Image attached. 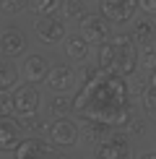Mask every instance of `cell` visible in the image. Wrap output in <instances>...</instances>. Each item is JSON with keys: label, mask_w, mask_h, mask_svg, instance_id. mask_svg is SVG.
<instances>
[{"label": "cell", "mask_w": 156, "mask_h": 159, "mask_svg": "<svg viewBox=\"0 0 156 159\" xmlns=\"http://www.w3.org/2000/svg\"><path fill=\"white\" fill-rule=\"evenodd\" d=\"M81 89L73 97V112L78 120H99L112 128H125L133 117V91L125 76L102 70L99 65H81Z\"/></svg>", "instance_id": "1"}, {"label": "cell", "mask_w": 156, "mask_h": 159, "mask_svg": "<svg viewBox=\"0 0 156 159\" xmlns=\"http://www.w3.org/2000/svg\"><path fill=\"white\" fill-rule=\"evenodd\" d=\"M138 42L133 34H115L104 44H99V55H96V65L102 70L117 76H130L138 68Z\"/></svg>", "instance_id": "2"}, {"label": "cell", "mask_w": 156, "mask_h": 159, "mask_svg": "<svg viewBox=\"0 0 156 159\" xmlns=\"http://www.w3.org/2000/svg\"><path fill=\"white\" fill-rule=\"evenodd\" d=\"M39 104H42V94H39L29 81L21 84V86H13V112H16L18 117L37 115Z\"/></svg>", "instance_id": "3"}, {"label": "cell", "mask_w": 156, "mask_h": 159, "mask_svg": "<svg viewBox=\"0 0 156 159\" xmlns=\"http://www.w3.org/2000/svg\"><path fill=\"white\" fill-rule=\"evenodd\" d=\"M81 123L73 120V117H68V115H63V117H57L55 123L50 125V141L55 143V146H73V143L78 141V136H81Z\"/></svg>", "instance_id": "4"}, {"label": "cell", "mask_w": 156, "mask_h": 159, "mask_svg": "<svg viewBox=\"0 0 156 159\" xmlns=\"http://www.w3.org/2000/svg\"><path fill=\"white\" fill-rule=\"evenodd\" d=\"M81 34L91 44H104L109 39V18L104 13H86L81 18Z\"/></svg>", "instance_id": "5"}, {"label": "cell", "mask_w": 156, "mask_h": 159, "mask_svg": "<svg viewBox=\"0 0 156 159\" xmlns=\"http://www.w3.org/2000/svg\"><path fill=\"white\" fill-rule=\"evenodd\" d=\"M65 18L60 16H42L39 21L34 24V34L39 37L42 44H57V42H65Z\"/></svg>", "instance_id": "6"}, {"label": "cell", "mask_w": 156, "mask_h": 159, "mask_svg": "<svg viewBox=\"0 0 156 159\" xmlns=\"http://www.w3.org/2000/svg\"><path fill=\"white\" fill-rule=\"evenodd\" d=\"M99 5H102V13L112 24H128V21H133L135 11L141 8L138 0H99Z\"/></svg>", "instance_id": "7"}, {"label": "cell", "mask_w": 156, "mask_h": 159, "mask_svg": "<svg viewBox=\"0 0 156 159\" xmlns=\"http://www.w3.org/2000/svg\"><path fill=\"white\" fill-rule=\"evenodd\" d=\"M76 81H78V73L70 68V65H65V63L55 65V68H50L47 78H44L47 89H52L55 94H65V91H70Z\"/></svg>", "instance_id": "8"}, {"label": "cell", "mask_w": 156, "mask_h": 159, "mask_svg": "<svg viewBox=\"0 0 156 159\" xmlns=\"http://www.w3.org/2000/svg\"><path fill=\"white\" fill-rule=\"evenodd\" d=\"M0 52H3L5 57H18L26 52V37L21 29H16V26H8V29L0 34Z\"/></svg>", "instance_id": "9"}, {"label": "cell", "mask_w": 156, "mask_h": 159, "mask_svg": "<svg viewBox=\"0 0 156 159\" xmlns=\"http://www.w3.org/2000/svg\"><path fill=\"white\" fill-rule=\"evenodd\" d=\"M21 128H24V125L18 120H13L11 115L0 117V151H11V154H13V149H16L18 141H21V138H18Z\"/></svg>", "instance_id": "10"}, {"label": "cell", "mask_w": 156, "mask_h": 159, "mask_svg": "<svg viewBox=\"0 0 156 159\" xmlns=\"http://www.w3.org/2000/svg\"><path fill=\"white\" fill-rule=\"evenodd\" d=\"M47 73H50V65H47V57L44 55H29L24 60V65H21V76H24V81H29V84L44 81Z\"/></svg>", "instance_id": "11"}, {"label": "cell", "mask_w": 156, "mask_h": 159, "mask_svg": "<svg viewBox=\"0 0 156 159\" xmlns=\"http://www.w3.org/2000/svg\"><path fill=\"white\" fill-rule=\"evenodd\" d=\"M96 157H104V159H122V157H128V141H125V136L112 133L107 141L99 143Z\"/></svg>", "instance_id": "12"}, {"label": "cell", "mask_w": 156, "mask_h": 159, "mask_svg": "<svg viewBox=\"0 0 156 159\" xmlns=\"http://www.w3.org/2000/svg\"><path fill=\"white\" fill-rule=\"evenodd\" d=\"M78 123H81V128H83V136H86L91 143H96V146H99L102 141H107V138L115 133L112 125L99 123V120H78Z\"/></svg>", "instance_id": "13"}, {"label": "cell", "mask_w": 156, "mask_h": 159, "mask_svg": "<svg viewBox=\"0 0 156 159\" xmlns=\"http://www.w3.org/2000/svg\"><path fill=\"white\" fill-rule=\"evenodd\" d=\"M50 149L47 143L42 141V138H24V141H18V146L13 149V157L18 159H29V157H47Z\"/></svg>", "instance_id": "14"}, {"label": "cell", "mask_w": 156, "mask_h": 159, "mask_svg": "<svg viewBox=\"0 0 156 159\" xmlns=\"http://www.w3.org/2000/svg\"><path fill=\"white\" fill-rule=\"evenodd\" d=\"M89 39L83 34H73V37H65V55L76 63H83L89 57Z\"/></svg>", "instance_id": "15"}, {"label": "cell", "mask_w": 156, "mask_h": 159, "mask_svg": "<svg viewBox=\"0 0 156 159\" xmlns=\"http://www.w3.org/2000/svg\"><path fill=\"white\" fill-rule=\"evenodd\" d=\"M156 37V29H154V21H135L133 26V39L138 42V47H148Z\"/></svg>", "instance_id": "16"}, {"label": "cell", "mask_w": 156, "mask_h": 159, "mask_svg": "<svg viewBox=\"0 0 156 159\" xmlns=\"http://www.w3.org/2000/svg\"><path fill=\"white\" fill-rule=\"evenodd\" d=\"M13 57H0V86H5V89H13L18 81V68L11 63Z\"/></svg>", "instance_id": "17"}, {"label": "cell", "mask_w": 156, "mask_h": 159, "mask_svg": "<svg viewBox=\"0 0 156 159\" xmlns=\"http://www.w3.org/2000/svg\"><path fill=\"white\" fill-rule=\"evenodd\" d=\"M60 16L65 18V21H81V18L86 16V5H83V0H63Z\"/></svg>", "instance_id": "18"}, {"label": "cell", "mask_w": 156, "mask_h": 159, "mask_svg": "<svg viewBox=\"0 0 156 159\" xmlns=\"http://www.w3.org/2000/svg\"><path fill=\"white\" fill-rule=\"evenodd\" d=\"M63 5V0H29V11L39 13V16H50Z\"/></svg>", "instance_id": "19"}, {"label": "cell", "mask_w": 156, "mask_h": 159, "mask_svg": "<svg viewBox=\"0 0 156 159\" xmlns=\"http://www.w3.org/2000/svg\"><path fill=\"white\" fill-rule=\"evenodd\" d=\"M50 110H52V115H57V117L70 115V112H73V99H70V97H65V94H57L55 99H52Z\"/></svg>", "instance_id": "20"}, {"label": "cell", "mask_w": 156, "mask_h": 159, "mask_svg": "<svg viewBox=\"0 0 156 159\" xmlns=\"http://www.w3.org/2000/svg\"><path fill=\"white\" fill-rule=\"evenodd\" d=\"M141 102H143V110L151 117H156V89L154 86H146V89L141 91Z\"/></svg>", "instance_id": "21"}, {"label": "cell", "mask_w": 156, "mask_h": 159, "mask_svg": "<svg viewBox=\"0 0 156 159\" xmlns=\"http://www.w3.org/2000/svg\"><path fill=\"white\" fill-rule=\"evenodd\" d=\"M13 112V91L0 86V117L3 115H11Z\"/></svg>", "instance_id": "22"}, {"label": "cell", "mask_w": 156, "mask_h": 159, "mask_svg": "<svg viewBox=\"0 0 156 159\" xmlns=\"http://www.w3.org/2000/svg\"><path fill=\"white\" fill-rule=\"evenodd\" d=\"M29 5V0H0V11L3 13H18Z\"/></svg>", "instance_id": "23"}, {"label": "cell", "mask_w": 156, "mask_h": 159, "mask_svg": "<svg viewBox=\"0 0 156 159\" xmlns=\"http://www.w3.org/2000/svg\"><path fill=\"white\" fill-rule=\"evenodd\" d=\"M21 125H24L26 130H34V133H39V130L47 128V125L39 120V115H26V117H21Z\"/></svg>", "instance_id": "24"}, {"label": "cell", "mask_w": 156, "mask_h": 159, "mask_svg": "<svg viewBox=\"0 0 156 159\" xmlns=\"http://www.w3.org/2000/svg\"><path fill=\"white\" fill-rule=\"evenodd\" d=\"M141 63H143V68H146L148 73H151V70H156V50H151V47H143Z\"/></svg>", "instance_id": "25"}, {"label": "cell", "mask_w": 156, "mask_h": 159, "mask_svg": "<svg viewBox=\"0 0 156 159\" xmlns=\"http://www.w3.org/2000/svg\"><path fill=\"white\" fill-rule=\"evenodd\" d=\"M122 130H125V133H130V136H141V133H143V123L138 120V117H130L128 125H125Z\"/></svg>", "instance_id": "26"}, {"label": "cell", "mask_w": 156, "mask_h": 159, "mask_svg": "<svg viewBox=\"0 0 156 159\" xmlns=\"http://www.w3.org/2000/svg\"><path fill=\"white\" fill-rule=\"evenodd\" d=\"M141 11L148 13V16H156V0H138Z\"/></svg>", "instance_id": "27"}, {"label": "cell", "mask_w": 156, "mask_h": 159, "mask_svg": "<svg viewBox=\"0 0 156 159\" xmlns=\"http://www.w3.org/2000/svg\"><path fill=\"white\" fill-rule=\"evenodd\" d=\"M148 86H154V89H156V70H151V76H148Z\"/></svg>", "instance_id": "28"}]
</instances>
